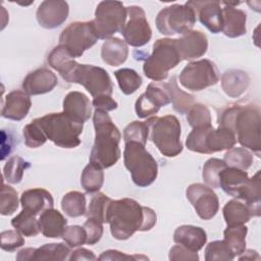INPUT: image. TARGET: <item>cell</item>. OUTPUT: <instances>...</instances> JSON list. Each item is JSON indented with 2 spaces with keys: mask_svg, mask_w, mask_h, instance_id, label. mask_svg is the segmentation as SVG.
<instances>
[{
  "mask_svg": "<svg viewBox=\"0 0 261 261\" xmlns=\"http://www.w3.org/2000/svg\"><path fill=\"white\" fill-rule=\"evenodd\" d=\"M156 221L153 209L142 206L130 198L112 200L108 209L107 223L112 237L119 241L129 239L138 230H150Z\"/></svg>",
  "mask_w": 261,
  "mask_h": 261,
  "instance_id": "1",
  "label": "cell"
},
{
  "mask_svg": "<svg viewBox=\"0 0 261 261\" xmlns=\"http://www.w3.org/2000/svg\"><path fill=\"white\" fill-rule=\"evenodd\" d=\"M260 109L252 104L234 105L224 110L219 119V125L230 129L237 141L246 149L260 157Z\"/></svg>",
  "mask_w": 261,
  "mask_h": 261,
  "instance_id": "2",
  "label": "cell"
},
{
  "mask_svg": "<svg viewBox=\"0 0 261 261\" xmlns=\"http://www.w3.org/2000/svg\"><path fill=\"white\" fill-rule=\"evenodd\" d=\"M95 142L90 154V163L104 169L114 165L120 158L121 134L108 112L95 109L93 114Z\"/></svg>",
  "mask_w": 261,
  "mask_h": 261,
  "instance_id": "3",
  "label": "cell"
},
{
  "mask_svg": "<svg viewBox=\"0 0 261 261\" xmlns=\"http://www.w3.org/2000/svg\"><path fill=\"white\" fill-rule=\"evenodd\" d=\"M41 127L47 140L53 142L57 147L71 149L81 144L80 135L83 133V124L65 114L49 113L34 119Z\"/></svg>",
  "mask_w": 261,
  "mask_h": 261,
  "instance_id": "4",
  "label": "cell"
},
{
  "mask_svg": "<svg viewBox=\"0 0 261 261\" xmlns=\"http://www.w3.org/2000/svg\"><path fill=\"white\" fill-rule=\"evenodd\" d=\"M151 141L165 157H175L182 151L180 122L174 115L150 117L146 120Z\"/></svg>",
  "mask_w": 261,
  "mask_h": 261,
  "instance_id": "5",
  "label": "cell"
},
{
  "mask_svg": "<svg viewBox=\"0 0 261 261\" xmlns=\"http://www.w3.org/2000/svg\"><path fill=\"white\" fill-rule=\"evenodd\" d=\"M181 60L175 39H158L153 45L151 55L145 60L143 71L148 79L162 82L167 79L169 70L174 68Z\"/></svg>",
  "mask_w": 261,
  "mask_h": 261,
  "instance_id": "6",
  "label": "cell"
},
{
  "mask_svg": "<svg viewBox=\"0 0 261 261\" xmlns=\"http://www.w3.org/2000/svg\"><path fill=\"white\" fill-rule=\"evenodd\" d=\"M123 161L138 187H148L157 178L158 164L144 145L137 142L125 143Z\"/></svg>",
  "mask_w": 261,
  "mask_h": 261,
  "instance_id": "7",
  "label": "cell"
},
{
  "mask_svg": "<svg viewBox=\"0 0 261 261\" xmlns=\"http://www.w3.org/2000/svg\"><path fill=\"white\" fill-rule=\"evenodd\" d=\"M196 12L189 4H172L161 9L156 16L157 30L165 36L184 35L192 31Z\"/></svg>",
  "mask_w": 261,
  "mask_h": 261,
  "instance_id": "8",
  "label": "cell"
},
{
  "mask_svg": "<svg viewBox=\"0 0 261 261\" xmlns=\"http://www.w3.org/2000/svg\"><path fill=\"white\" fill-rule=\"evenodd\" d=\"M127 18L126 7L120 1H101L96 8L94 27L99 39L107 40L121 32Z\"/></svg>",
  "mask_w": 261,
  "mask_h": 261,
  "instance_id": "9",
  "label": "cell"
},
{
  "mask_svg": "<svg viewBox=\"0 0 261 261\" xmlns=\"http://www.w3.org/2000/svg\"><path fill=\"white\" fill-rule=\"evenodd\" d=\"M66 82L82 85L93 98L104 95L111 96L113 93V86L108 72L104 68L92 64L76 63Z\"/></svg>",
  "mask_w": 261,
  "mask_h": 261,
  "instance_id": "10",
  "label": "cell"
},
{
  "mask_svg": "<svg viewBox=\"0 0 261 261\" xmlns=\"http://www.w3.org/2000/svg\"><path fill=\"white\" fill-rule=\"evenodd\" d=\"M93 20L75 21L68 24L59 36V45L63 46L73 58L81 57L98 41Z\"/></svg>",
  "mask_w": 261,
  "mask_h": 261,
  "instance_id": "11",
  "label": "cell"
},
{
  "mask_svg": "<svg viewBox=\"0 0 261 261\" xmlns=\"http://www.w3.org/2000/svg\"><path fill=\"white\" fill-rule=\"evenodd\" d=\"M219 81L216 65L209 59H201L188 63L179 74L180 85L191 91H201Z\"/></svg>",
  "mask_w": 261,
  "mask_h": 261,
  "instance_id": "12",
  "label": "cell"
},
{
  "mask_svg": "<svg viewBox=\"0 0 261 261\" xmlns=\"http://www.w3.org/2000/svg\"><path fill=\"white\" fill-rule=\"evenodd\" d=\"M127 17L120 34L124 38V42L133 47H142L146 45L152 37V30L146 18L145 11L140 6L126 7Z\"/></svg>",
  "mask_w": 261,
  "mask_h": 261,
  "instance_id": "13",
  "label": "cell"
},
{
  "mask_svg": "<svg viewBox=\"0 0 261 261\" xmlns=\"http://www.w3.org/2000/svg\"><path fill=\"white\" fill-rule=\"evenodd\" d=\"M186 196L201 219L209 220L217 214L219 209L218 197L207 185L200 182L190 185L186 191Z\"/></svg>",
  "mask_w": 261,
  "mask_h": 261,
  "instance_id": "14",
  "label": "cell"
},
{
  "mask_svg": "<svg viewBox=\"0 0 261 261\" xmlns=\"http://www.w3.org/2000/svg\"><path fill=\"white\" fill-rule=\"evenodd\" d=\"M69 6L62 0H45L36 12L39 24L45 29H55L61 25L68 16Z\"/></svg>",
  "mask_w": 261,
  "mask_h": 261,
  "instance_id": "15",
  "label": "cell"
},
{
  "mask_svg": "<svg viewBox=\"0 0 261 261\" xmlns=\"http://www.w3.org/2000/svg\"><path fill=\"white\" fill-rule=\"evenodd\" d=\"M187 4L194 8L201 23L211 33L218 34L222 31V8L219 1H189Z\"/></svg>",
  "mask_w": 261,
  "mask_h": 261,
  "instance_id": "16",
  "label": "cell"
},
{
  "mask_svg": "<svg viewBox=\"0 0 261 261\" xmlns=\"http://www.w3.org/2000/svg\"><path fill=\"white\" fill-rule=\"evenodd\" d=\"M176 40V47L182 60H193L203 56L208 49V40L201 31H190Z\"/></svg>",
  "mask_w": 261,
  "mask_h": 261,
  "instance_id": "17",
  "label": "cell"
},
{
  "mask_svg": "<svg viewBox=\"0 0 261 261\" xmlns=\"http://www.w3.org/2000/svg\"><path fill=\"white\" fill-rule=\"evenodd\" d=\"M56 74L48 68H38L30 72L22 82L23 91L30 96L51 92L57 85Z\"/></svg>",
  "mask_w": 261,
  "mask_h": 261,
  "instance_id": "18",
  "label": "cell"
},
{
  "mask_svg": "<svg viewBox=\"0 0 261 261\" xmlns=\"http://www.w3.org/2000/svg\"><path fill=\"white\" fill-rule=\"evenodd\" d=\"M31 106L32 101L30 95L24 91H12L4 98L1 115L4 118L19 121L28 115Z\"/></svg>",
  "mask_w": 261,
  "mask_h": 261,
  "instance_id": "19",
  "label": "cell"
},
{
  "mask_svg": "<svg viewBox=\"0 0 261 261\" xmlns=\"http://www.w3.org/2000/svg\"><path fill=\"white\" fill-rule=\"evenodd\" d=\"M20 204L23 211L38 216L45 210L53 208L54 200L47 190L35 188L27 190L21 194Z\"/></svg>",
  "mask_w": 261,
  "mask_h": 261,
  "instance_id": "20",
  "label": "cell"
},
{
  "mask_svg": "<svg viewBox=\"0 0 261 261\" xmlns=\"http://www.w3.org/2000/svg\"><path fill=\"white\" fill-rule=\"evenodd\" d=\"M63 112L74 120L84 123L91 116L92 105L84 93L72 91L63 99Z\"/></svg>",
  "mask_w": 261,
  "mask_h": 261,
  "instance_id": "21",
  "label": "cell"
},
{
  "mask_svg": "<svg viewBox=\"0 0 261 261\" xmlns=\"http://www.w3.org/2000/svg\"><path fill=\"white\" fill-rule=\"evenodd\" d=\"M236 136L230 129L220 125L217 128L211 126L208 128L204 139L205 153L212 154L223 150H229L236 145Z\"/></svg>",
  "mask_w": 261,
  "mask_h": 261,
  "instance_id": "22",
  "label": "cell"
},
{
  "mask_svg": "<svg viewBox=\"0 0 261 261\" xmlns=\"http://www.w3.org/2000/svg\"><path fill=\"white\" fill-rule=\"evenodd\" d=\"M173 241L193 252H199L207 242V234L200 226L180 225L174 230Z\"/></svg>",
  "mask_w": 261,
  "mask_h": 261,
  "instance_id": "23",
  "label": "cell"
},
{
  "mask_svg": "<svg viewBox=\"0 0 261 261\" xmlns=\"http://www.w3.org/2000/svg\"><path fill=\"white\" fill-rule=\"evenodd\" d=\"M222 33L228 38H238L246 34L247 14L244 10L234 6L225 5L222 8Z\"/></svg>",
  "mask_w": 261,
  "mask_h": 261,
  "instance_id": "24",
  "label": "cell"
},
{
  "mask_svg": "<svg viewBox=\"0 0 261 261\" xmlns=\"http://www.w3.org/2000/svg\"><path fill=\"white\" fill-rule=\"evenodd\" d=\"M39 223L43 236L56 239L62 237L67 220L58 210L50 208L40 214Z\"/></svg>",
  "mask_w": 261,
  "mask_h": 261,
  "instance_id": "25",
  "label": "cell"
},
{
  "mask_svg": "<svg viewBox=\"0 0 261 261\" xmlns=\"http://www.w3.org/2000/svg\"><path fill=\"white\" fill-rule=\"evenodd\" d=\"M128 55L127 44L119 38L111 37L107 39L101 48L103 61L110 66H119L125 62Z\"/></svg>",
  "mask_w": 261,
  "mask_h": 261,
  "instance_id": "26",
  "label": "cell"
},
{
  "mask_svg": "<svg viewBox=\"0 0 261 261\" xmlns=\"http://www.w3.org/2000/svg\"><path fill=\"white\" fill-rule=\"evenodd\" d=\"M250 84L249 74L241 69H228L221 76V87L224 93L231 97H240Z\"/></svg>",
  "mask_w": 261,
  "mask_h": 261,
  "instance_id": "27",
  "label": "cell"
},
{
  "mask_svg": "<svg viewBox=\"0 0 261 261\" xmlns=\"http://www.w3.org/2000/svg\"><path fill=\"white\" fill-rule=\"evenodd\" d=\"M249 179L248 173L234 167L226 166L219 173V188L227 195L237 198L240 190Z\"/></svg>",
  "mask_w": 261,
  "mask_h": 261,
  "instance_id": "28",
  "label": "cell"
},
{
  "mask_svg": "<svg viewBox=\"0 0 261 261\" xmlns=\"http://www.w3.org/2000/svg\"><path fill=\"white\" fill-rule=\"evenodd\" d=\"M236 199L242 200L253 210L254 216H260L261 205V178L260 170H258L251 178L247 180L245 186L240 190Z\"/></svg>",
  "mask_w": 261,
  "mask_h": 261,
  "instance_id": "29",
  "label": "cell"
},
{
  "mask_svg": "<svg viewBox=\"0 0 261 261\" xmlns=\"http://www.w3.org/2000/svg\"><path fill=\"white\" fill-rule=\"evenodd\" d=\"M222 212L227 226L245 224L252 217H254V213L251 207L242 200L236 198L228 201L224 205Z\"/></svg>",
  "mask_w": 261,
  "mask_h": 261,
  "instance_id": "30",
  "label": "cell"
},
{
  "mask_svg": "<svg viewBox=\"0 0 261 261\" xmlns=\"http://www.w3.org/2000/svg\"><path fill=\"white\" fill-rule=\"evenodd\" d=\"M47 61L52 68L59 72V74L65 82L67 81L77 63L74 58L69 54V52L61 45H58L52 49V51L48 55Z\"/></svg>",
  "mask_w": 261,
  "mask_h": 261,
  "instance_id": "31",
  "label": "cell"
},
{
  "mask_svg": "<svg viewBox=\"0 0 261 261\" xmlns=\"http://www.w3.org/2000/svg\"><path fill=\"white\" fill-rule=\"evenodd\" d=\"M70 247L62 243L45 244L35 251L34 260L37 261H63L69 259Z\"/></svg>",
  "mask_w": 261,
  "mask_h": 261,
  "instance_id": "32",
  "label": "cell"
},
{
  "mask_svg": "<svg viewBox=\"0 0 261 261\" xmlns=\"http://www.w3.org/2000/svg\"><path fill=\"white\" fill-rule=\"evenodd\" d=\"M248 227L244 224L227 226L224 231V242L231 249L234 256H240L246 250V237Z\"/></svg>",
  "mask_w": 261,
  "mask_h": 261,
  "instance_id": "33",
  "label": "cell"
},
{
  "mask_svg": "<svg viewBox=\"0 0 261 261\" xmlns=\"http://www.w3.org/2000/svg\"><path fill=\"white\" fill-rule=\"evenodd\" d=\"M86 205L85 194L77 191L68 192L61 200V208L69 217H80L85 215L87 211Z\"/></svg>",
  "mask_w": 261,
  "mask_h": 261,
  "instance_id": "34",
  "label": "cell"
},
{
  "mask_svg": "<svg viewBox=\"0 0 261 261\" xmlns=\"http://www.w3.org/2000/svg\"><path fill=\"white\" fill-rule=\"evenodd\" d=\"M112 199L103 193L97 192L91 199L88 209L85 213L87 218H94L102 223H107L108 209Z\"/></svg>",
  "mask_w": 261,
  "mask_h": 261,
  "instance_id": "35",
  "label": "cell"
},
{
  "mask_svg": "<svg viewBox=\"0 0 261 261\" xmlns=\"http://www.w3.org/2000/svg\"><path fill=\"white\" fill-rule=\"evenodd\" d=\"M104 182L103 169L89 163L83 170L81 176V185L88 194L99 192Z\"/></svg>",
  "mask_w": 261,
  "mask_h": 261,
  "instance_id": "36",
  "label": "cell"
},
{
  "mask_svg": "<svg viewBox=\"0 0 261 261\" xmlns=\"http://www.w3.org/2000/svg\"><path fill=\"white\" fill-rule=\"evenodd\" d=\"M11 225L24 237H36L41 231L37 216L23 210L12 218Z\"/></svg>",
  "mask_w": 261,
  "mask_h": 261,
  "instance_id": "37",
  "label": "cell"
},
{
  "mask_svg": "<svg viewBox=\"0 0 261 261\" xmlns=\"http://www.w3.org/2000/svg\"><path fill=\"white\" fill-rule=\"evenodd\" d=\"M114 75L124 95L134 94L142 86L141 75L132 68H120L114 71Z\"/></svg>",
  "mask_w": 261,
  "mask_h": 261,
  "instance_id": "38",
  "label": "cell"
},
{
  "mask_svg": "<svg viewBox=\"0 0 261 261\" xmlns=\"http://www.w3.org/2000/svg\"><path fill=\"white\" fill-rule=\"evenodd\" d=\"M223 161L228 167H234L246 171L253 163V154L246 148L232 147L225 153Z\"/></svg>",
  "mask_w": 261,
  "mask_h": 261,
  "instance_id": "39",
  "label": "cell"
},
{
  "mask_svg": "<svg viewBox=\"0 0 261 261\" xmlns=\"http://www.w3.org/2000/svg\"><path fill=\"white\" fill-rule=\"evenodd\" d=\"M30 167V163L20 156L14 155L7 160L3 167V177L10 184H19L23 177L24 170Z\"/></svg>",
  "mask_w": 261,
  "mask_h": 261,
  "instance_id": "40",
  "label": "cell"
},
{
  "mask_svg": "<svg viewBox=\"0 0 261 261\" xmlns=\"http://www.w3.org/2000/svg\"><path fill=\"white\" fill-rule=\"evenodd\" d=\"M168 84L170 87L171 103L173 105V109L180 114L187 113L189 111V109L193 106L194 97L192 95L181 91L178 88L175 76H172Z\"/></svg>",
  "mask_w": 261,
  "mask_h": 261,
  "instance_id": "41",
  "label": "cell"
},
{
  "mask_svg": "<svg viewBox=\"0 0 261 261\" xmlns=\"http://www.w3.org/2000/svg\"><path fill=\"white\" fill-rule=\"evenodd\" d=\"M225 167H226V164L221 159H218V158L208 159L203 166V172H202V176L205 184L211 189H218L219 173Z\"/></svg>",
  "mask_w": 261,
  "mask_h": 261,
  "instance_id": "42",
  "label": "cell"
},
{
  "mask_svg": "<svg viewBox=\"0 0 261 261\" xmlns=\"http://www.w3.org/2000/svg\"><path fill=\"white\" fill-rule=\"evenodd\" d=\"M234 255L228 245L222 241L210 242L205 249L206 261H230L234 259Z\"/></svg>",
  "mask_w": 261,
  "mask_h": 261,
  "instance_id": "43",
  "label": "cell"
},
{
  "mask_svg": "<svg viewBox=\"0 0 261 261\" xmlns=\"http://www.w3.org/2000/svg\"><path fill=\"white\" fill-rule=\"evenodd\" d=\"M149 137V127L146 121L135 120L127 124L123 130L124 143L137 142L146 146Z\"/></svg>",
  "mask_w": 261,
  "mask_h": 261,
  "instance_id": "44",
  "label": "cell"
},
{
  "mask_svg": "<svg viewBox=\"0 0 261 261\" xmlns=\"http://www.w3.org/2000/svg\"><path fill=\"white\" fill-rule=\"evenodd\" d=\"M18 207L17 192L10 186L2 181L0 193V213L8 216L13 214Z\"/></svg>",
  "mask_w": 261,
  "mask_h": 261,
  "instance_id": "45",
  "label": "cell"
},
{
  "mask_svg": "<svg viewBox=\"0 0 261 261\" xmlns=\"http://www.w3.org/2000/svg\"><path fill=\"white\" fill-rule=\"evenodd\" d=\"M187 113H188L187 120L193 128L199 127V126L212 125L211 113L207 108V106L203 104H200V103L193 104V106L189 109Z\"/></svg>",
  "mask_w": 261,
  "mask_h": 261,
  "instance_id": "46",
  "label": "cell"
},
{
  "mask_svg": "<svg viewBox=\"0 0 261 261\" xmlns=\"http://www.w3.org/2000/svg\"><path fill=\"white\" fill-rule=\"evenodd\" d=\"M22 134L24 137V144L30 148L41 147L47 141L45 134L34 120L23 127Z\"/></svg>",
  "mask_w": 261,
  "mask_h": 261,
  "instance_id": "47",
  "label": "cell"
},
{
  "mask_svg": "<svg viewBox=\"0 0 261 261\" xmlns=\"http://www.w3.org/2000/svg\"><path fill=\"white\" fill-rule=\"evenodd\" d=\"M61 238L70 248L80 247L87 242L86 230L84 226L82 227L80 225H70L65 227Z\"/></svg>",
  "mask_w": 261,
  "mask_h": 261,
  "instance_id": "48",
  "label": "cell"
},
{
  "mask_svg": "<svg viewBox=\"0 0 261 261\" xmlns=\"http://www.w3.org/2000/svg\"><path fill=\"white\" fill-rule=\"evenodd\" d=\"M1 249L4 251H14L24 245V239L18 230H4L1 232Z\"/></svg>",
  "mask_w": 261,
  "mask_h": 261,
  "instance_id": "49",
  "label": "cell"
},
{
  "mask_svg": "<svg viewBox=\"0 0 261 261\" xmlns=\"http://www.w3.org/2000/svg\"><path fill=\"white\" fill-rule=\"evenodd\" d=\"M159 107L145 94L143 93L136 101L135 110L140 118H147L156 114L159 111Z\"/></svg>",
  "mask_w": 261,
  "mask_h": 261,
  "instance_id": "50",
  "label": "cell"
},
{
  "mask_svg": "<svg viewBox=\"0 0 261 261\" xmlns=\"http://www.w3.org/2000/svg\"><path fill=\"white\" fill-rule=\"evenodd\" d=\"M103 223L94 218H87L84 223V228L87 233V244L95 245L98 243L103 234Z\"/></svg>",
  "mask_w": 261,
  "mask_h": 261,
  "instance_id": "51",
  "label": "cell"
},
{
  "mask_svg": "<svg viewBox=\"0 0 261 261\" xmlns=\"http://www.w3.org/2000/svg\"><path fill=\"white\" fill-rule=\"evenodd\" d=\"M169 260L172 261H197L199 260L198 252H193L181 245H175L169 250Z\"/></svg>",
  "mask_w": 261,
  "mask_h": 261,
  "instance_id": "52",
  "label": "cell"
},
{
  "mask_svg": "<svg viewBox=\"0 0 261 261\" xmlns=\"http://www.w3.org/2000/svg\"><path fill=\"white\" fill-rule=\"evenodd\" d=\"M99 260H147L148 258L143 255H126L117 250L104 251L99 257Z\"/></svg>",
  "mask_w": 261,
  "mask_h": 261,
  "instance_id": "53",
  "label": "cell"
},
{
  "mask_svg": "<svg viewBox=\"0 0 261 261\" xmlns=\"http://www.w3.org/2000/svg\"><path fill=\"white\" fill-rule=\"evenodd\" d=\"M92 104L96 109H100L105 112L112 111L116 109L118 106L117 102L114 99H112L111 96H106V95L94 98Z\"/></svg>",
  "mask_w": 261,
  "mask_h": 261,
  "instance_id": "54",
  "label": "cell"
},
{
  "mask_svg": "<svg viewBox=\"0 0 261 261\" xmlns=\"http://www.w3.org/2000/svg\"><path fill=\"white\" fill-rule=\"evenodd\" d=\"M98 258L95 256V254L85 248H79L70 253L69 260L70 261H76V260H97Z\"/></svg>",
  "mask_w": 261,
  "mask_h": 261,
  "instance_id": "55",
  "label": "cell"
},
{
  "mask_svg": "<svg viewBox=\"0 0 261 261\" xmlns=\"http://www.w3.org/2000/svg\"><path fill=\"white\" fill-rule=\"evenodd\" d=\"M35 251H36V248L21 249L16 255V260H18V261H33L34 256H35Z\"/></svg>",
  "mask_w": 261,
  "mask_h": 261,
  "instance_id": "56",
  "label": "cell"
},
{
  "mask_svg": "<svg viewBox=\"0 0 261 261\" xmlns=\"http://www.w3.org/2000/svg\"><path fill=\"white\" fill-rule=\"evenodd\" d=\"M239 260H260V256L254 250H245L240 255Z\"/></svg>",
  "mask_w": 261,
  "mask_h": 261,
  "instance_id": "57",
  "label": "cell"
}]
</instances>
